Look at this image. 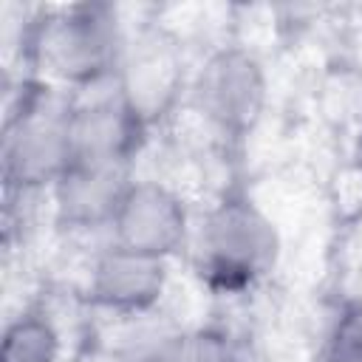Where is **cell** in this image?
<instances>
[{"label":"cell","mask_w":362,"mask_h":362,"mask_svg":"<svg viewBox=\"0 0 362 362\" xmlns=\"http://www.w3.org/2000/svg\"><path fill=\"white\" fill-rule=\"evenodd\" d=\"M150 127L110 85L74 96L71 141L74 158L133 167ZM71 158V161H74Z\"/></svg>","instance_id":"ba28073f"},{"label":"cell","mask_w":362,"mask_h":362,"mask_svg":"<svg viewBox=\"0 0 362 362\" xmlns=\"http://www.w3.org/2000/svg\"><path fill=\"white\" fill-rule=\"evenodd\" d=\"M170 269L167 260L136 255L116 243H107L90 260L85 297L88 303L110 317L141 320L150 317L167 294Z\"/></svg>","instance_id":"52a82bcc"},{"label":"cell","mask_w":362,"mask_h":362,"mask_svg":"<svg viewBox=\"0 0 362 362\" xmlns=\"http://www.w3.org/2000/svg\"><path fill=\"white\" fill-rule=\"evenodd\" d=\"M314 362H362V300H351L337 311Z\"/></svg>","instance_id":"7c38bea8"},{"label":"cell","mask_w":362,"mask_h":362,"mask_svg":"<svg viewBox=\"0 0 362 362\" xmlns=\"http://www.w3.org/2000/svg\"><path fill=\"white\" fill-rule=\"evenodd\" d=\"M59 359H62V334L45 311L25 308L6 322L0 339V362H59Z\"/></svg>","instance_id":"30bf717a"},{"label":"cell","mask_w":362,"mask_h":362,"mask_svg":"<svg viewBox=\"0 0 362 362\" xmlns=\"http://www.w3.org/2000/svg\"><path fill=\"white\" fill-rule=\"evenodd\" d=\"M110 243L136 255L170 260L192 240V221L184 198L153 178H133L110 221Z\"/></svg>","instance_id":"5b68a950"},{"label":"cell","mask_w":362,"mask_h":362,"mask_svg":"<svg viewBox=\"0 0 362 362\" xmlns=\"http://www.w3.org/2000/svg\"><path fill=\"white\" fill-rule=\"evenodd\" d=\"M354 173H356V178H359V184H362V122H359V127H356V136H354Z\"/></svg>","instance_id":"4fadbf2b"},{"label":"cell","mask_w":362,"mask_h":362,"mask_svg":"<svg viewBox=\"0 0 362 362\" xmlns=\"http://www.w3.org/2000/svg\"><path fill=\"white\" fill-rule=\"evenodd\" d=\"M74 93L25 76L3 122V181L8 192H40L59 181L74 158Z\"/></svg>","instance_id":"3957f363"},{"label":"cell","mask_w":362,"mask_h":362,"mask_svg":"<svg viewBox=\"0 0 362 362\" xmlns=\"http://www.w3.org/2000/svg\"><path fill=\"white\" fill-rule=\"evenodd\" d=\"M192 266L198 280L221 297L257 288L280 260V232L274 221L243 192L215 201L192 229Z\"/></svg>","instance_id":"7a4b0ae2"},{"label":"cell","mask_w":362,"mask_h":362,"mask_svg":"<svg viewBox=\"0 0 362 362\" xmlns=\"http://www.w3.org/2000/svg\"><path fill=\"white\" fill-rule=\"evenodd\" d=\"M130 181V167L74 158L51 187L54 221L62 229L79 235L99 229L107 232Z\"/></svg>","instance_id":"9c48e42d"},{"label":"cell","mask_w":362,"mask_h":362,"mask_svg":"<svg viewBox=\"0 0 362 362\" xmlns=\"http://www.w3.org/2000/svg\"><path fill=\"white\" fill-rule=\"evenodd\" d=\"M127 37L116 8L105 3L59 6L37 14L23 34L31 76L74 96L99 90L116 79Z\"/></svg>","instance_id":"6da1fadb"},{"label":"cell","mask_w":362,"mask_h":362,"mask_svg":"<svg viewBox=\"0 0 362 362\" xmlns=\"http://www.w3.org/2000/svg\"><path fill=\"white\" fill-rule=\"evenodd\" d=\"M113 88L147 127H156L189 90L178 42L164 31H144L139 40H127Z\"/></svg>","instance_id":"8992f818"},{"label":"cell","mask_w":362,"mask_h":362,"mask_svg":"<svg viewBox=\"0 0 362 362\" xmlns=\"http://www.w3.org/2000/svg\"><path fill=\"white\" fill-rule=\"evenodd\" d=\"M187 99L215 136L243 141L257 130L266 113L269 76L252 48L223 45L195 68Z\"/></svg>","instance_id":"277c9868"},{"label":"cell","mask_w":362,"mask_h":362,"mask_svg":"<svg viewBox=\"0 0 362 362\" xmlns=\"http://www.w3.org/2000/svg\"><path fill=\"white\" fill-rule=\"evenodd\" d=\"M161 362H249L229 331L206 325L173 334Z\"/></svg>","instance_id":"8fae6325"}]
</instances>
